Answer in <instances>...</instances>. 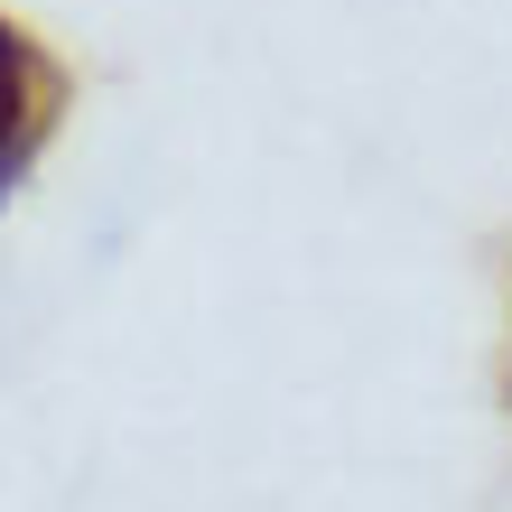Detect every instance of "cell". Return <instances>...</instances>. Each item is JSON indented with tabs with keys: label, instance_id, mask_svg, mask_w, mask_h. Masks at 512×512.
<instances>
[{
	"label": "cell",
	"instance_id": "1",
	"mask_svg": "<svg viewBox=\"0 0 512 512\" xmlns=\"http://www.w3.org/2000/svg\"><path fill=\"white\" fill-rule=\"evenodd\" d=\"M66 122V66L28 38L19 19H0V205L19 196V177L38 168V149Z\"/></svg>",
	"mask_w": 512,
	"mask_h": 512
}]
</instances>
